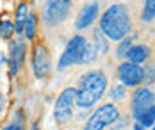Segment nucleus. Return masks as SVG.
I'll use <instances>...</instances> for the list:
<instances>
[{"label":"nucleus","mask_w":155,"mask_h":130,"mask_svg":"<svg viewBox=\"0 0 155 130\" xmlns=\"http://www.w3.org/2000/svg\"><path fill=\"white\" fill-rule=\"evenodd\" d=\"M34 34H36V15H34V13H29L27 21H25V36H27L29 39H32Z\"/></svg>","instance_id":"obj_17"},{"label":"nucleus","mask_w":155,"mask_h":130,"mask_svg":"<svg viewBox=\"0 0 155 130\" xmlns=\"http://www.w3.org/2000/svg\"><path fill=\"white\" fill-rule=\"evenodd\" d=\"M120 119V111L116 105L112 103H105L102 105L100 109H96L93 112V116L86 121V127L84 130H104L105 127L116 123Z\"/></svg>","instance_id":"obj_3"},{"label":"nucleus","mask_w":155,"mask_h":130,"mask_svg":"<svg viewBox=\"0 0 155 130\" xmlns=\"http://www.w3.org/2000/svg\"><path fill=\"white\" fill-rule=\"evenodd\" d=\"M4 130H16V128H15V125H11V127H5Z\"/></svg>","instance_id":"obj_26"},{"label":"nucleus","mask_w":155,"mask_h":130,"mask_svg":"<svg viewBox=\"0 0 155 130\" xmlns=\"http://www.w3.org/2000/svg\"><path fill=\"white\" fill-rule=\"evenodd\" d=\"M75 98H77V89H73V87L64 89L61 93V96L57 98V102H55V119L59 123H66L71 118Z\"/></svg>","instance_id":"obj_5"},{"label":"nucleus","mask_w":155,"mask_h":130,"mask_svg":"<svg viewBox=\"0 0 155 130\" xmlns=\"http://www.w3.org/2000/svg\"><path fill=\"white\" fill-rule=\"evenodd\" d=\"M152 130H155V127H153V128H152Z\"/></svg>","instance_id":"obj_27"},{"label":"nucleus","mask_w":155,"mask_h":130,"mask_svg":"<svg viewBox=\"0 0 155 130\" xmlns=\"http://www.w3.org/2000/svg\"><path fill=\"white\" fill-rule=\"evenodd\" d=\"M23 55H25V45H23V43H18V45H13V47H11V59H9V64H11V71H13V73H18L20 64H21V61H23Z\"/></svg>","instance_id":"obj_12"},{"label":"nucleus","mask_w":155,"mask_h":130,"mask_svg":"<svg viewBox=\"0 0 155 130\" xmlns=\"http://www.w3.org/2000/svg\"><path fill=\"white\" fill-rule=\"evenodd\" d=\"M137 121H139V125L143 128H144V127H152L155 123V105H152L150 109H146V111L137 118Z\"/></svg>","instance_id":"obj_15"},{"label":"nucleus","mask_w":155,"mask_h":130,"mask_svg":"<svg viewBox=\"0 0 155 130\" xmlns=\"http://www.w3.org/2000/svg\"><path fill=\"white\" fill-rule=\"evenodd\" d=\"M71 7V2L68 0H54V2H48L45 5V11H43V18L48 25H55V23H61L64 18L68 16V11Z\"/></svg>","instance_id":"obj_6"},{"label":"nucleus","mask_w":155,"mask_h":130,"mask_svg":"<svg viewBox=\"0 0 155 130\" xmlns=\"http://www.w3.org/2000/svg\"><path fill=\"white\" fill-rule=\"evenodd\" d=\"M155 105V93L148 87H139L132 96V114L137 119L146 109Z\"/></svg>","instance_id":"obj_8"},{"label":"nucleus","mask_w":155,"mask_h":130,"mask_svg":"<svg viewBox=\"0 0 155 130\" xmlns=\"http://www.w3.org/2000/svg\"><path fill=\"white\" fill-rule=\"evenodd\" d=\"M96 48H94L93 45H86V48L82 50V55H80V59H78V64H89V63H93L94 59H96Z\"/></svg>","instance_id":"obj_14"},{"label":"nucleus","mask_w":155,"mask_h":130,"mask_svg":"<svg viewBox=\"0 0 155 130\" xmlns=\"http://www.w3.org/2000/svg\"><path fill=\"white\" fill-rule=\"evenodd\" d=\"M93 47L96 48V52H102V54H107V50H109L107 39H105V36H104V32L100 29L94 31V45Z\"/></svg>","instance_id":"obj_16"},{"label":"nucleus","mask_w":155,"mask_h":130,"mask_svg":"<svg viewBox=\"0 0 155 130\" xmlns=\"http://www.w3.org/2000/svg\"><path fill=\"white\" fill-rule=\"evenodd\" d=\"M110 98L112 100H123L125 98V86H114L110 91Z\"/></svg>","instance_id":"obj_21"},{"label":"nucleus","mask_w":155,"mask_h":130,"mask_svg":"<svg viewBox=\"0 0 155 130\" xmlns=\"http://www.w3.org/2000/svg\"><path fill=\"white\" fill-rule=\"evenodd\" d=\"M86 45H87L86 37H82V36L71 37L66 45V50L62 52L61 59H59V70H64V68H68L71 64H77L80 55H82V50L86 48Z\"/></svg>","instance_id":"obj_4"},{"label":"nucleus","mask_w":155,"mask_h":130,"mask_svg":"<svg viewBox=\"0 0 155 130\" xmlns=\"http://www.w3.org/2000/svg\"><path fill=\"white\" fill-rule=\"evenodd\" d=\"M98 4H89V5H84L82 9H80V13H78L77 16V21H75V27L77 29H86V27H89L91 23H93L96 16H98Z\"/></svg>","instance_id":"obj_10"},{"label":"nucleus","mask_w":155,"mask_h":130,"mask_svg":"<svg viewBox=\"0 0 155 130\" xmlns=\"http://www.w3.org/2000/svg\"><path fill=\"white\" fill-rule=\"evenodd\" d=\"M100 31L105 37L121 41L130 31V15L121 4H112L100 18Z\"/></svg>","instance_id":"obj_1"},{"label":"nucleus","mask_w":155,"mask_h":130,"mask_svg":"<svg viewBox=\"0 0 155 130\" xmlns=\"http://www.w3.org/2000/svg\"><path fill=\"white\" fill-rule=\"evenodd\" d=\"M13 31H15V25H13L9 20H2V21H0V36H2V37H9Z\"/></svg>","instance_id":"obj_20"},{"label":"nucleus","mask_w":155,"mask_h":130,"mask_svg":"<svg viewBox=\"0 0 155 130\" xmlns=\"http://www.w3.org/2000/svg\"><path fill=\"white\" fill-rule=\"evenodd\" d=\"M153 18H155V0H148V2H144V7H143V20L150 21Z\"/></svg>","instance_id":"obj_18"},{"label":"nucleus","mask_w":155,"mask_h":130,"mask_svg":"<svg viewBox=\"0 0 155 130\" xmlns=\"http://www.w3.org/2000/svg\"><path fill=\"white\" fill-rule=\"evenodd\" d=\"M2 111H4V98L0 96V112H2Z\"/></svg>","instance_id":"obj_23"},{"label":"nucleus","mask_w":155,"mask_h":130,"mask_svg":"<svg viewBox=\"0 0 155 130\" xmlns=\"http://www.w3.org/2000/svg\"><path fill=\"white\" fill-rule=\"evenodd\" d=\"M130 48H132V37H125V39H121L120 47H118V50H116V55H118V57H123V55L128 54Z\"/></svg>","instance_id":"obj_19"},{"label":"nucleus","mask_w":155,"mask_h":130,"mask_svg":"<svg viewBox=\"0 0 155 130\" xmlns=\"http://www.w3.org/2000/svg\"><path fill=\"white\" fill-rule=\"evenodd\" d=\"M134 130H143V127H141L139 123H136V125H134Z\"/></svg>","instance_id":"obj_24"},{"label":"nucleus","mask_w":155,"mask_h":130,"mask_svg":"<svg viewBox=\"0 0 155 130\" xmlns=\"http://www.w3.org/2000/svg\"><path fill=\"white\" fill-rule=\"evenodd\" d=\"M32 68H34V75L38 79L47 77L50 71V55H48L47 48L43 45H38L34 48V55H32Z\"/></svg>","instance_id":"obj_9"},{"label":"nucleus","mask_w":155,"mask_h":130,"mask_svg":"<svg viewBox=\"0 0 155 130\" xmlns=\"http://www.w3.org/2000/svg\"><path fill=\"white\" fill-rule=\"evenodd\" d=\"M148 57H150V48H148L146 45H136V47H132V48L128 50V54H127L128 63L137 64V66H139L141 63H144Z\"/></svg>","instance_id":"obj_11"},{"label":"nucleus","mask_w":155,"mask_h":130,"mask_svg":"<svg viewBox=\"0 0 155 130\" xmlns=\"http://www.w3.org/2000/svg\"><path fill=\"white\" fill-rule=\"evenodd\" d=\"M118 79L123 82V86L134 87L141 82H144V68L127 61L123 64H120V68H118Z\"/></svg>","instance_id":"obj_7"},{"label":"nucleus","mask_w":155,"mask_h":130,"mask_svg":"<svg viewBox=\"0 0 155 130\" xmlns=\"http://www.w3.org/2000/svg\"><path fill=\"white\" fill-rule=\"evenodd\" d=\"M27 16H29V7L25 4H20L18 9H16V21H15V31L18 34L23 32L25 29V21H27Z\"/></svg>","instance_id":"obj_13"},{"label":"nucleus","mask_w":155,"mask_h":130,"mask_svg":"<svg viewBox=\"0 0 155 130\" xmlns=\"http://www.w3.org/2000/svg\"><path fill=\"white\" fill-rule=\"evenodd\" d=\"M155 79V64H152L148 70H144V82H152Z\"/></svg>","instance_id":"obj_22"},{"label":"nucleus","mask_w":155,"mask_h":130,"mask_svg":"<svg viewBox=\"0 0 155 130\" xmlns=\"http://www.w3.org/2000/svg\"><path fill=\"white\" fill-rule=\"evenodd\" d=\"M105 87H107V79L102 71L93 70V71L84 73L80 77V86L77 89L75 103L80 109H89L102 98V95L105 93Z\"/></svg>","instance_id":"obj_2"},{"label":"nucleus","mask_w":155,"mask_h":130,"mask_svg":"<svg viewBox=\"0 0 155 130\" xmlns=\"http://www.w3.org/2000/svg\"><path fill=\"white\" fill-rule=\"evenodd\" d=\"M32 130H39V125H38V123H34V125H32Z\"/></svg>","instance_id":"obj_25"}]
</instances>
